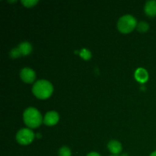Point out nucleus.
<instances>
[{
	"label": "nucleus",
	"instance_id": "4",
	"mask_svg": "<svg viewBox=\"0 0 156 156\" xmlns=\"http://www.w3.org/2000/svg\"><path fill=\"white\" fill-rule=\"evenodd\" d=\"M34 139V133L30 129L23 128L20 129L16 134V141L19 144L27 146L30 144Z\"/></svg>",
	"mask_w": 156,
	"mask_h": 156
},
{
	"label": "nucleus",
	"instance_id": "1",
	"mask_svg": "<svg viewBox=\"0 0 156 156\" xmlns=\"http://www.w3.org/2000/svg\"><path fill=\"white\" fill-rule=\"evenodd\" d=\"M53 85L45 79L37 81L32 87V92L34 95L41 100L49 98L53 94Z\"/></svg>",
	"mask_w": 156,
	"mask_h": 156
},
{
	"label": "nucleus",
	"instance_id": "5",
	"mask_svg": "<svg viewBox=\"0 0 156 156\" xmlns=\"http://www.w3.org/2000/svg\"><path fill=\"white\" fill-rule=\"evenodd\" d=\"M20 78L25 83L30 84L34 82L36 79V73L31 69L25 67L20 72Z\"/></svg>",
	"mask_w": 156,
	"mask_h": 156
},
{
	"label": "nucleus",
	"instance_id": "14",
	"mask_svg": "<svg viewBox=\"0 0 156 156\" xmlns=\"http://www.w3.org/2000/svg\"><path fill=\"white\" fill-rule=\"evenodd\" d=\"M80 56H82L84 59L88 60V59H89L90 58H91V55L89 50H88L87 49H83V50H82V51L80 52Z\"/></svg>",
	"mask_w": 156,
	"mask_h": 156
},
{
	"label": "nucleus",
	"instance_id": "10",
	"mask_svg": "<svg viewBox=\"0 0 156 156\" xmlns=\"http://www.w3.org/2000/svg\"><path fill=\"white\" fill-rule=\"evenodd\" d=\"M21 56H27L32 51V45L27 41H23L18 47Z\"/></svg>",
	"mask_w": 156,
	"mask_h": 156
},
{
	"label": "nucleus",
	"instance_id": "13",
	"mask_svg": "<svg viewBox=\"0 0 156 156\" xmlns=\"http://www.w3.org/2000/svg\"><path fill=\"white\" fill-rule=\"evenodd\" d=\"M21 3L24 6L27 8H32L38 3V1L37 0H22Z\"/></svg>",
	"mask_w": 156,
	"mask_h": 156
},
{
	"label": "nucleus",
	"instance_id": "9",
	"mask_svg": "<svg viewBox=\"0 0 156 156\" xmlns=\"http://www.w3.org/2000/svg\"><path fill=\"white\" fill-rule=\"evenodd\" d=\"M135 78L139 82L145 83L149 79V74H148V72L145 69L139 68L135 73Z\"/></svg>",
	"mask_w": 156,
	"mask_h": 156
},
{
	"label": "nucleus",
	"instance_id": "12",
	"mask_svg": "<svg viewBox=\"0 0 156 156\" xmlns=\"http://www.w3.org/2000/svg\"><path fill=\"white\" fill-rule=\"evenodd\" d=\"M58 155L59 156H71L72 152L69 148L67 147V146H62V148L59 149Z\"/></svg>",
	"mask_w": 156,
	"mask_h": 156
},
{
	"label": "nucleus",
	"instance_id": "11",
	"mask_svg": "<svg viewBox=\"0 0 156 156\" xmlns=\"http://www.w3.org/2000/svg\"><path fill=\"white\" fill-rule=\"evenodd\" d=\"M136 29L139 32L141 33H146L149 30V24L146 21H140L137 24Z\"/></svg>",
	"mask_w": 156,
	"mask_h": 156
},
{
	"label": "nucleus",
	"instance_id": "7",
	"mask_svg": "<svg viewBox=\"0 0 156 156\" xmlns=\"http://www.w3.org/2000/svg\"><path fill=\"white\" fill-rule=\"evenodd\" d=\"M108 149L114 155H117L122 152V144L115 140H111L108 144Z\"/></svg>",
	"mask_w": 156,
	"mask_h": 156
},
{
	"label": "nucleus",
	"instance_id": "18",
	"mask_svg": "<svg viewBox=\"0 0 156 156\" xmlns=\"http://www.w3.org/2000/svg\"><path fill=\"white\" fill-rule=\"evenodd\" d=\"M111 156H118V155H111Z\"/></svg>",
	"mask_w": 156,
	"mask_h": 156
},
{
	"label": "nucleus",
	"instance_id": "16",
	"mask_svg": "<svg viewBox=\"0 0 156 156\" xmlns=\"http://www.w3.org/2000/svg\"><path fill=\"white\" fill-rule=\"evenodd\" d=\"M87 156H101L100 155H99L98 152H90L89 154H88V155Z\"/></svg>",
	"mask_w": 156,
	"mask_h": 156
},
{
	"label": "nucleus",
	"instance_id": "2",
	"mask_svg": "<svg viewBox=\"0 0 156 156\" xmlns=\"http://www.w3.org/2000/svg\"><path fill=\"white\" fill-rule=\"evenodd\" d=\"M23 120L24 123L29 128H34L39 127L43 123L42 115L39 112L37 109L34 108H28L24 111L23 113Z\"/></svg>",
	"mask_w": 156,
	"mask_h": 156
},
{
	"label": "nucleus",
	"instance_id": "17",
	"mask_svg": "<svg viewBox=\"0 0 156 156\" xmlns=\"http://www.w3.org/2000/svg\"><path fill=\"white\" fill-rule=\"evenodd\" d=\"M150 156H156V151H154V152L151 154Z\"/></svg>",
	"mask_w": 156,
	"mask_h": 156
},
{
	"label": "nucleus",
	"instance_id": "6",
	"mask_svg": "<svg viewBox=\"0 0 156 156\" xmlns=\"http://www.w3.org/2000/svg\"><path fill=\"white\" fill-rule=\"evenodd\" d=\"M59 114L56 111H49L47 112V114L44 115V121L43 123H44L45 125L49 126H54L56 125V123L59 122Z\"/></svg>",
	"mask_w": 156,
	"mask_h": 156
},
{
	"label": "nucleus",
	"instance_id": "8",
	"mask_svg": "<svg viewBox=\"0 0 156 156\" xmlns=\"http://www.w3.org/2000/svg\"><path fill=\"white\" fill-rule=\"evenodd\" d=\"M145 13L149 17L156 16V1L155 0H150V1L146 2L144 7Z\"/></svg>",
	"mask_w": 156,
	"mask_h": 156
},
{
	"label": "nucleus",
	"instance_id": "3",
	"mask_svg": "<svg viewBox=\"0 0 156 156\" xmlns=\"http://www.w3.org/2000/svg\"><path fill=\"white\" fill-rule=\"evenodd\" d=\"M137 21L135 17L130 15H126L120 17L117 22V28L123 34H129L136 28Z\"/></svg>",
	"mask_w": 156,
	"mask_h": 156
},
{
	"label": "nucleus",
	"instance_id": "15",
	"mask_svg": "<svg viewBox=\"0 0 156 156\" xmlns=\"http://www.w3.org/2000/svg\"><path fill=\"white\" fill-rule=\"evenodd\" d=\"M10 56L13 59H15V58H18L19 56H21V53H20L19 50H18V47H15V48H13L12 50L10 51V53H9Z\"/></svg>",
	"mask_w": 156,
	"mask_h": 156
}]
</instances>
